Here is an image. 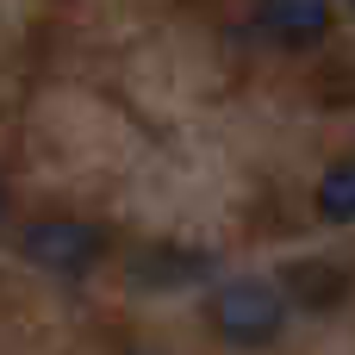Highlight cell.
Instances as JSON below:
<instances>
[{"label":"cell","instance_id":"6","mask_svg":"<svg viewBox=\"0 0 355 355\" xmlns=\"http://www.w3.org/2000/svg\"><path fill=\"white\" fill-rule=\"evenodd\" d=\"M318 218H331V225H355V156L331 162V175L318 181Z\"/></svg>","mask_w":355,"mask_h":355},{"label":"cell","instance_id":"2","mask_svg":"<svg viewBox=\"0 0 355 355\" xmlns=\"http://www.w3.org/2000/svg\"><path fill=\"white\" fill-rule=\"evenodd\" d=\"M19 250L50 275H87L106 256V231L87 218H37V225H25Z\"/></svg>","mask_w":355,"mask_h":355},{"label":"cell","instance_id":"7","mask_svg":"<svg viewBox=\"0 0 355 355\" xmlns=\"http://www.w3.org/2000/svg\"><path fill=\"white\" fill-rule=\"evenodd\" d=\"M0 218H6V187H0Z\"/></svg>","mask_w":355,"mask_h":355},{"label":"cell","instance_id":"1","mask_svg":"<svg viewBox=\"0 0 355 355\" xmlns=\"http://www.w3.org/2000/svg\"><path fill=\"white\" fill-rule=\"evenodd\" d=\"M212 324L237 349H268L287 331V293H275L268 281H225L212 293Z\"/></svg>","mask_w":355,"mask_h":355},{"label":"cell","instance_id":"4","mask_svg":"<svg viewBox=\"0 0 355 355\" xmlns=\"http://www.w3.org/2000/svg\"><path fill=\"white\" fill-rule=\"evenodd\" d=\"M206 275V256L200 250H181V243H150L131 256V281L137 287H187Z\"/></svg>","mask_w":355,"mask_h":355},{"label":"cell","instance_id":"3","mask_svg":"<svg viewBox=\"0 0 355 355\" xmlns=\"http://www.w3.org/2000/svg\"><path fill=\"white\" fill-rule=\"evenodd\" d=\"M256 25L287 44V50H306L331 31V0H256Z\"/></svg>","mask_w":355,"mask_h":355},{"label":"cell","instance_id":"5","mask_svg":"<svg viewBox=\"0 0 355 355\" xmlns=\"http://www.w3.org/2000/svg\"><path fill=\"white\" fill-rule=\"evenodd\" d=\"M343 293H349V268H337V262H293L287 268V300H300L312 312L337 306Z\"/></svg>","mask_w":355,"mask_h":355}]
</instances>
